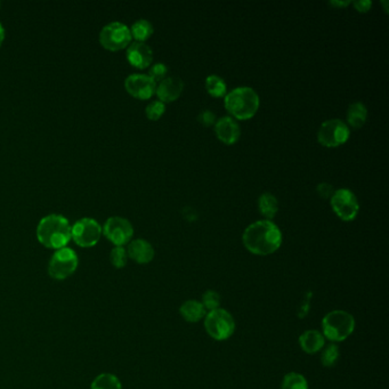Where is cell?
Masks as SVG:
<instances>
[{"label":"cell","instance_id":"cell-27","mask_svg":"<svg viewBox=\"0 0 389 389\" xmlns=\"http://www.w3.org/2000/svg\"><path fill=\"white\" fill-rule=\"evenodd\" d=\"M220 301H222V298L218 292L208 290L203 294L201 304L203 305V307L206 308V311H211L220 308Z\"/></svg>","mask_w":389,"mask_h":389},{"label":"cell","instance_id":"cell-19","mask_svg":"<svg viewBox=\"0 0 389 389\" xmlns=\"http://www.w3.org/2000/svg\"><path fill=\"white\" fill-rule=\"evenodd\" d=\"M368 118V110L361 102H356L349 105L347 110V122L353 128H362Z\"/></svg>","mask_w":389,"mask_h":389},{"label":"cell","instance_id":"cell-11","mask_svg":"<svg viewBox=\"0 0 389 389\" xmlns=\"http://www.w3.org/2000/svg\"><path fill=\"white\" fill-rule=\"evenodd\" d=\"M330 200L332 210L344 222H352L359 215V201L355 194L349 189L335 191Z\"/></svg>","mask_w":389,"mask_h":389},{"label":"cell","instance_id":"cell-4","mask_svg":"<svg viewBox=\"0 0 389 389\" xmlns=\"http://www.w3.org/2000/svg\"><path fill=\"white\" fill-rule=\"evenodd\" d=\"M355 330V318L349 311H332L322 320V335L332 342H344Z\"/></svg>","mask_w":389,"mask_h":389},{"label":"cell","instance_id":"cell-10","mask_svg":"<svg viewBox=\"0 0 389 389\" xmlns=\"http://www.w3.org/2000/svg\"><path fill=\"white\" fill-rule=\"evenodd\" d=\"M351 130L345 122L339 119H331L320 126L318 141L325 148H337L349 141Z\"/></svg>","mask_w":389,"mask_h":389},{"label":"cell","instance_id":"cell-23","mask_svg":"<svg viewBox=\"0 0 389 389\" xmlns=\"http://www.w3.org/2000/svg\"><path fill=\"white\" fill-rule=\"evenodd\" d=\"M207 92L213 97H224L226 96L227 86L224 79L218 75H211L206 79Z\"/></svg>","mask_w":389,"mask_h":389},{"label":"cell","instance_id":"cell-22","mask_svg":"<svg viewBox=\"0 0 389 389\" xmlns=\"http://www.w3.org/2000/svg\"><path fill=\"white\" fill-rule=\"evenodd\" d=\"M91 389H122V384L113 373H101L93 380Z\"/></svg>","mask_w":389,"mask_h":389},{"label":"cell","instance_id":"cell-18","mask_svg":"<svg viewBox=\"0 0 389 389\" xmlns=\"http://www.w3.org/2000/svg\"><path fill=\"white\" fill-rule=\"evenodd\" d=\"M180 315L187 322L196 323L206 316V308L203 307L201 301L187 300L180 306Z\"/></svg>","mask_w":389,"mask_h":389},{"label":"cell","instance_id":"cell-26","mask_svg":"<svg viewBox=\"0 0 389 389\" xmlns=\"http://www.w3.org/2000/svg\"><path fill=\"white\" fill-rule=\"evenodd\" d=\"M110 261L115 268H123L128 263V254L125 247H115L110 252Z\"/></svg>","mask_w":389,"mask_h":389},{"label":"cell","instance_id":"cell-32","mask_svg":"<svg viewBox=\"0 0 389 389\" xmlns=\"http://www.w3.org/2000/svg\"><path fill=\"white\" fill-rule=\"evenodd\" d=\"M318 193L320 194L323 199H328V198H331L332 194H333V189H332L330 184L322 183L318 187Z\"/></svg>","mask_w":389,"mask_h":389},{"label":"cell","instance_id":"cell-35","mask_svg":"<svg viewBox=\"0 0 389 389\" xmlns=\"http://www.w3.org/2000/svg\"><path fill=\"white\" fill-rule=\"evenodd\" d=\"M0 5H1V3H0Z\"/></svg>","mask_w":389,"mask_h":389},{"label":"cell","instance_id":"cell-9","mask_svg":"<svg viewBox=\"0 0 389 389\" xmlns=\"http://www.w3.org/2000/svg\"><path fill=\"white\" fill-rule=\"evenodd\" d=\"M102 234L115 247H125L134 237V227L125 217H110L102 227Z\"/></svg>","mask_w":389,"mask_h":389},{"label":"cell","instance_id":"cell-25","mask_svg":"<svg viewBox=\"0 0 389 389\" xmlns=\"http://www.w3.org/2000/svg\"><path fill=\"white\" fill-rule=\"evenodd\" d=\"M282 389H308L307 380L300 373H288L282 381Z\"/></svg>","mask_w":389,"mask_h":389},{"label":"cell","instance_id":"cell-5","mask_svg":"<svg viewBox=\"0 0 389 389\" xmlns=\"http://www.w3.org/2000/svg\"><path fill=\"white\" fill-rule=\"evenodd\" d=\"M79 266L78 255L71 248L55 250L48 263V274L53 280L64 281L75 274Z\"/></svg>","mask_w":389,"mask_h":389},{"label":"cell","instance_id":"cell-28","mask_svg":"<svg viewBox=\"0 0 389 389\" xmlns=\"http://www.w3.org/2000/svg\"><path fill=\"white\" fill-rule=\"evenodd\" d=\"M165 111H166V105H165V103L160 101L151 102L145 108L146 117H148L150 120H152V121L159 120V119L163 117Z\"/></svg>","mask_w":389,"mask_h":389},{"label":"cell","instance_id":"cell-3","mask_svg":"<svg viewBox=\"0 0 389 389\" xmlns=\"http://www.w3.org/2000/svg\"><path fill=\"white\" fill-rule=\"evenodd\" d=\"M224 105L234 118L249 120L257 113L259 96L250 87H239L226 94Z\"/></svg>","mask_w":389,"mask_h":389},{"label":"cell","instance_id":"cell-17","mask_svg":"<svg viewBox=\"0 0 389 389\" xmlns=\"http://www.w3.org/2000/svg\"><path fill=\"white\" fill-rule=\"evenodd\" d=\"M299 344L305 353L316 354L325 346V335L318 330H307L299 337Z\"/></svg>","mask_w":389,"mask_h":389},{"label":"cell","instance_id":"cell-31","mask_svg":"<svg viewBox=\"0 0 389 389\" xmlns=\"http://www.w3.org/2000/svg\"><path fill=\"white\" fill-rule=\"evenodd\" d=\"M353 6L355 7V10L359 13H366L369 12L370 8L373 6V1L370 0H359V1H353Z\"/></svg>","mask_w":389,"mask_h":389},{"label":"cell","instance_id":"cell-12","mask_svg":"<svg viewBox=\"0 0 389 389\" xmlns=\"http://www.w3.org/2000/svg\"><path fill=\"white\" fill-rule=\"evenodd\" d=\"M125 89L139 99H149L156 93V82L148 75H130L126 78Z\"/></svg>","mask_w":389,"mask_h":389},{"label":"cell","instance_id":"cell-24","mask_svg":"<svg viewBox=\"0 0 389 389\" xmlns=\"http://www.w3.org/2000/svg\"><path fill=\"white\" fill-rule=\"evenodd\" d=\"M321 362L323 366L327 368H331L335 366V363L338 362L339 356V347L333 344H329L328 346H325L321 351Z\"/></svg>","mask_w":389,"mask_h":389},{"label":"cell","instance_id":"cell-34","mask_svg":"<svg viewBox=\"0 0 389 389\" xmlns=\"http://www.w3.org/2000/svg\"><path fill=\"white\" fill-rule=\"evenodd\" d=\"M3 39H5V27H3V23L0 22V46L3 45Z\"/></svg>","mask_w":389,"mask_h":389},{"label":"cell","instance_id":"cell-13","mask_svg":"<svg viewBox=\"0 0 389 389\" xmlns=\"http://www.w3.org/2000/svg\"><path fill=\"white\" fill-rule=\"evenodd\" d=\"M127 60L136 69L149 68L152 64L153 51L145 43L134 41L127 47Z\"/></svg>","mask_w":389,"mask_h":389},{"label":"cell","instance_id":"cell-33","mask_svg":"<svg viewBox=\"0 0 389 389\" xmlns=\"http://www.w3.org/2000/svg\"><path fill=\"white\" fill-rule=\"evenodd\" d=\"M351 3H352V1H331L330 5L335 7H347Z\"/></svg>","mask_w":389,"mask_h":389},{"label":"cell","instance_id":"cell-29","mask_svg":"<svg viewBox=\"0 0 389 389\" xmlns=\"http://www.w3.org/2000/svg\"><path fill=\"white\" fill-rule=\"evenodd\" d=\"M167 72H168V68H167L166 64L156 63L150 68L149 75H148L156 82H163L166 77Z\"/></svg>","mask_w":389,"mask_h":389},{"label":"cell","instance_id":"cell-1","mask_svg":"<svg viewBox=\"0 0 389 389\" xmlns=\"http://www.w3.org/2000/svg\"><path fill=\"white\" fill-rule=\"evenodd\" d=\"M242 241L251 254L268 256L281 247L282 233L271 220H258L244 230Z\"/></svg>","mask_w":389,"mask_h":389},{"label":"cell","instance_id":"cell-30","mask_svg":"<svg viewBox=\"0 0 389 389\" xmlns=\"http://www.w3.org/2000/svg\"><path fill=\"white\" fill-rule=\"evenodd\" d=\"M198 121H199L202 126L209 127V126L215 123V121H216V117H215L213 112L209 111V110H204V111L201 112V113L198 115Z\"/></svg>","mask_w":389,"mask_h":389},{"label":"cell","instance_id":"cell-20","mask_svg":"<svg viewBox=\"0 0 389 389\" xmlns=\"http://www.w3.org/2000/svg\"><path fill=\"white\" fill-rule=\"evenodd\" d=\"M258 209L266 220H273L279 211L278 200L273 194L263 193L258 199Z\"/></svg>","mask_w":389,"mask_h":389},{"label":"cell","instance_id":"cell-2","mask_svg":"<svg viewBox=\"0 0 389 389\" xmlns=\"http://www.w3.org/2000/svg\"><path fill=\"white\" fill-rule=\"evenodd\" d=\"M71 227L67 217L58 213H51L41 218L38 223L36 234L38 241L44 247L58 250L67 247L72 240Z\"/></svg>","mask_w":389,"mask_h":389},{"label":"cell","instance_id":"cell-21","mask_svg":"<svg viewBox=\"0 0 389 389\" xmlns=\"http://www.w3.org/2000/svg\"><path fill=\"white\" fill-rule=\"evenodd\" d=\"M130 29V34L132 38H134L136 41L139 43H145L153 34V25L151 22L144 19L136 21L135 23L132 24Z\"/></svg>","mask_w":389,"mask_h":389},{"label":"cell","instance_id":"cell-6","mask_svg":"<svg viewBox=\"0 0 389 389\" xmlns=\"http://www.w3.org/2000/svg\"><path fill=\"white\" fill-rule=\"evenodd\" d=\"M207 333L215 340H227L235 331V321L231 313L223 308H217L204 316Z\"/></svg>","mask_w":389,"mask_h":389},{"label":"cell","instance_id":"cell-8","mask_svg":"<svg viewBox=\"0 0 389 389\" xmlns=\"http://www.w3.org/2000/svg\"><path fill=\"white\" fill-rule=\"evenodd\" d=\"M71 237L79 247H95L102 237L101 224L91 217L80 218L72 225Z\"/></svg>","mask_w":389,"mask_h":389},{"label":"cell","instance_id":"cell-16","mask_svg":"<svg viewBox=\"0 0 389 389\" xmlns=\"http://www.w3.org/2000/svg\"><path fill=\"white\" fill-rule=\"evenodd\" d=\"M184 82L182 79L177 77H169L163 79L160 82L159 85L156 86V94L159 97V101L163 103H170L176 101L183 92Z\"/></svg>","mask_w":389,"mask_h":389},{"label":"cell","instance_id":"cell-7","mask_svg":"<svg viewBox=\"0 0 389 389\" xmlns=\"http://www.w3.org/2000/svg\"><path fill=\"white\" fill-rule=\"evenodd\" d=\"M130 41V29L118 21L106 24L99 32V43L108 51H117L127 48Z\"/></svg>","mask_w":389,"mask_h":389},{"label":"cell","instance_id":"cell-14","mask_svg":"<svg viewBox=\"0 0 389 389\" xmlns=\"http://www.w3.org/2000/svg\"><path fill=\"white\" fill-rule=\"evenodd\" d=\"M215 132L218 139L227 145L235 144L241 136L240 126L231 117L218 119L215 123Z\"/></svg>","mask_w":389,"mask_h":389},{"label":"cell","instance_id":"cell-15","mask_svg":"<svg viewBox=\"0 0 389 389\" xmlns=\"http://www.w3.org/2000/svg\"><path fill=\"white\" fill-rule=\"evenodd\" d=\"M127 254H128V258L137 264L145 265L153 261L156 252H154V248L149 241L144 240V239H136L129 242Z\"/></svg>","mask_w":389,"mask_h":389}]
</instances>
